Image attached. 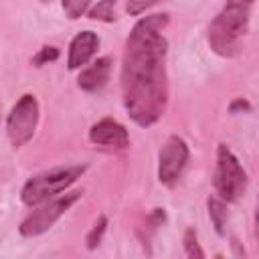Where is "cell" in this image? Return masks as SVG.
I'll use <instances>...</instances> for the list:
<instances>
[{"instance_id": "cell-1", "label": "cell", "mask_w": 259, "mask_h": 259, "mask_svg": "<svg viewBox=\"0 0 259 259\" xmlns=\"http://www.w3.org/2000/svg\"><path fill=\"white\" fill-rule=\"evenodd\" d=\"M168 22V14L144 16L125 38L119 77L121 101L132 121L140 127L158 123L168 107V40L162 34Z\"/></svg>"}, {"instance_id": "cell-2", "label": "cell", "mask_w": 259, "mask_h": 259, "mask_svg": "<svg viewBox=\"0 0 259 259\" xmlns=\"http://www.w3.org/2000/svg\"><path fill=\"white\" fill-rule=\"evenodd\" d=\"M255 0H227L219 14L208 24V45L225 59L237 57L243 49V38L249 32Z\"/></svg>"}, {"instance_id": "cell-3", "label": "cell", "mask_w": 259, "mask_h": 259, "mask_svg": "<svg viewBox=\"0 0 259 259\" xmlns=\"http://www.w3.org/2000/svg\"><path fill=\"white\" fill-rule=\"evenodd\" d=\"M87 170V164H77V166H65V168H53L47 172H40L32 178H28L20 190V200L26 206H36L42 204L61 192H65L71 184H75L83 172Z\"/></svg>"}, {"instance_id": "cell-4", "label": "cell", "mask_w": 259, "mask_h": 259, "mask_svg": "<svg viewBox=\"0 0 259 259\" xmlns=\"http://www.w3.org/2000/svg\"><path fill=\"white\" fill-rule=\"evenodd\" d=\"M212 186L217 190V196L225 202H237L247 190V172L241 166L239 158L225 144L217 146Z\"/></svg>"}, {"instance_id": "cell-5", "label": "cell", "mask_w": 259, "mask_h": 259, "mask_svg": "<svg viewBox=\"0 0 259 259\" xmlns=\"http://www.w3.org/2000/svg\"><path fill=\"white\" fill-rule=\"evenodd\" d=\"M83 196V190H73V192H61L59 196L32 206V212L24 217V221L18 225V233L22 237H38L47 233L79 198Z\"/></svg>"}, {"instance_id": "cell-6", "label": "cell", "mask_w": 259, "mask_h": 259, "mask_svg": "<svg viewBox=\"0 0 259 259\" xmlns=\"http://www.w3.org/2000/svg\"><path fill=\"white\" fill-rule=\"evenodd\" d=\"M40 117L38 99L32 93H24L12 105L10 113L6 115V136L14 148H22L28 144L36 132Z\"/></svg>"}, {"instance_id": "cell-7", "label": "cell", "mask_w": 259, "mask_h": 259, "mask_svg": "<svg viewBox=\"0 0 259 259\" xmlns=\"http://www.w3.org/2000/svg\"><path fill=\"white\" fill-rule=\"evenodd\" d=\"M188 160H190L188 144L180 136H170L158 154V180L164 186L172 188L182 176Z\"/></svg>"}, {"instance_id": "cell-8", "label": "cell", "mask_w": 259, "mask_h": 259, "mask_svg": "<svg viewBox=\"0 0 259 259\" xmlns=\"http://www.w3.org/2000/svg\"><path fill=\"white\" fill-rule=\"evenodd\" d=\"M89 142L109 150H125L130 146V134L125 125H121L113 117H103L89 130Z\"/></svg>"}, {"instance_id": "cell-9", "label": "cell", "mask_w": 259, "mask_h": 259, "mask_svg": "<svg viewBox=\"0 0 259 259\" xmlns=\"http://www.w3.org/2000/svg\"><path fill=\"white\" fill-rule=\"evenodd\" d=\"M99 49V36L93 30H81L73 36L71 45H69V53H67V69L69 71H77L83 69L97 53Z\"/></svg>"}, {"instance_id": "cell-10", "label": "cell", "mask_w": 259, "mask_h": 259, "mask_svg": "<svg viewBox=\"0 0 259 259\" xmlns=\"http://www.w3.org/2000/svg\"><path fill=\"white\" fill-rule=\"evenodd\" d=\"M111 69H113L111 57H99V59H95L91 65H87V67L81 69V73L77 77L79 89H83L87 93H95V91L103 89L107 85V81H109Z\"/></svg>"}, {"instance_id": "cell-11", "label": "cell", "mask_w": 259, "mask_h": 259, "mask_svg": "<svg viewBox=\"0 0 259 259\" xmlns=\"http://www.w3.org/2000/svg\"><path fill=\"white\" fill-rule=\"evenodd\" d=\"M206 208H208V217H210V223L214 227V233L219 237H223L225 235V225H227V219H229L227 202L219 196H208L206 198Z\"/></svg>"}, {"instance_id": "cell-12", "label": "cell", "mask_w": 259, "mask_h": 259, "mask_svg": "<svg viewBox=\"0 0 259 259\" xmlns=\"http://www.w3.org/2000/svg\"><path fill=\"white\" fill-rule=\"evenodd\" d=\"M115 2L117 0H99L87 14H89V18H93V20H103V22H113L117 16H115V10H113V6H115Z\"/></svg>"}, {"instance_id": "cell-13", "label": "cell", "mask_w": 259, "mask_h": 259, "mask_svg": "<svg viewBox=\"0 0 259 259\" xmlns=\"http://www.w3.org/2000/svg\"><path fill=\"white\" fill-rule=\"evenodd\" d=\"M91 2L93 0H61V6H63L65 16L69 20H77V18H81L89 10Z\"/></svg>"}, {"instance_id": "cell-14", "label": "cell", "mask_w": 259, "mask_h": 259, "mask_svg": "<svg viewBox=\"0 0 259 259\" xmlns=\"http://www.w3.org/2000/svg\"><path fill=\"white\" fill-rule=\"evenodd\" d=\"M182 245H184V253L186 257H196V259H202L204 257V251L200 249L198 245V237H196V231L194 229H186L184 231V237H182Z\"/></svg>"}, {"instance_id": "cell-15", "label": "cell", "mask_w": 259, "mask_h": 259, "mask_svg": "<svg viewBox=\"0 0 259 259\" xmlns=\"http://www.w3.org/2000/svg\"><path fill=\"white\" fill-rule=\"evenodd\" d=\"M105 229H107V217H105V214H101V217L97 219V223L93 225V229L89 231L87 239H85V243H87V249H89V251H93V249L101 243V237H103Z\"/></svg>"}, {"instance_id": "cell-16", "label": "cell", "mask_w": 259, "mask_h": 259, "mask_svg": "<svg viewBox=\"0 0 259 259\" xmlns=\"http://www.w3.org/2000/svg\"><path fill=\"white\" fill-rule=\"evenodd\" d=\"M160 0H125V12L130 16H140L142 12H146L148 8L156 6Z\"/></svg>"}, {"instance_id": "cell-17", "label": "cell", "mask_w": 259, "mask_h": 259, "mask_svg": "<svg viewBox=\"0 0 259 259\" xmlns=\"http://www.w3.org/2000/svg\"><path fill=\"white\" fill-rule=\"evenodd\" d=\"M57 59H59V49H57V47H42V49L32 57V63H34L36 67H42V65L53 63V61H57Z\"/></svg>"}, {"instance_id": "cell-18", "label": "cell", "mask_w": 259, "mask_h": 259, "mask_svg": "<svg viewBox=\"0 0 259 259\" xmlns=\"http://www.w3.org/2000/svg\"><path fill=\"white\" fill-rule=\"evenodd\" d=\"M237 109H251V105H249L245 99H235V101L231 103V111L235 113Z\"/></svg>"}]
</instances>
